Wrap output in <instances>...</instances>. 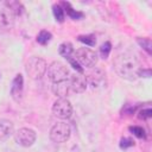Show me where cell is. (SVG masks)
<instances>
[{"label":"cell","instance_id":"1","mask_svg":"<svg viewBox=\"0 0 152 152\" xmlns=\"http://www.w3.org/2000/svg\"><path fill=\"white\" fill-rule=\"evenodd\" d=\"M113 64L118 75L129 81H134L138 77L139 70L141 69L138 56L132 51H124L119 53Z\"/></svg>","mask_w":152,"mask_h":152},{"label":"cell","instance_id":"2","mask_svg":"<svg viewBox=\"0 0 152 152\" xmlns=\"http://www.w3.org/2000/svg\"><path fill=\"white\" fill-rule=\"evenodd\" d=\"M25 69H26V74L28 75V77H31L32 80H39L46 72L48 64H46L45 59L33 56L27 61Z\"/></svg>","mask_w":152,"mask_h":152},{"label":"cell","instance_id":"3","mask_svg":"<svg viewBox=\"0 0 152 152\" xmlns=\"http://www.w3.org/2000/svg\"><path fill=\"white\" fill-rule=\"evenodd\" d=\"M46 72H48V77L49 80L52 82V83H57V82H61V81H65L69 78L70 76V72L68 70V68L61 63V62H52L48 69H46Z\"/></svg>","mask_w":152,"mask_h":152},{"label":"cell","instance_id":"4","mask_svg":"<svg viewBox=\"0 0 152 152\" xmlns=\"http://www.w3.org/2000/svg\"><path fill=\"white\" fill-rule=\"evenodd\" d=\"M75 59L82 68H93L97 63V53L89 48H81L75 52Z\"/></svg>","mask_w":152,"mask_h":152},{"label":"cell","instance_id":"5","mask_svg":"<svg viewBox=\"0 0 152 152\" xmlns=\"http://www.w3.org/2000/svg\"><path fill=\"white\" fill-rule=\"evenodd\" d=\"M52 113L58 119H69L72 114V106L66 97H59L52 104Z\"/></svg>","mask_w":152,"mask_h":152},{"label":"cell","instance_id":"6","mask_svg":"<svg viewBox=\"0 0 152 152\" xmlns=\"http://www.w3.org/2000/svg\"><path fill=\"white\" fill-rule=\"evenodd\" d=\"M70 127L65 122H57L50 129V139L53 142H65L70 138Z\"/></svg>","mask_w":152,"mask_h":152},{"label":"cell","instance_id":"7","mask_svg":"<svg viewBox=\"0 0 152 152\" xmlns=\"http://www.w3.org/2000/svg\"><path fill=\"white\" fill-rule=\"evenodd\" d=\"M14 140L18 145L23 146V147H30L34 144L36 141V132L31 128H19L15 133H14Z\"/></svg>","mask_w":152,"mask_h":152},{"label":"cell","instance_id":"8","mask_svg":"<svg viewBox=\"0 0 152 152\" xmlns=\"http://www.w3.org/2000/svg\"><path fill=\"white\" fill-rule=\"evenodd\" d=\"M86 80L87 84H89L93 89H99L106 84V74L101 69H95L86 75Z\"/></svg>","mask_w":152,"mask_h":152},{"label":"cell","instance_id":"9","mask_svg":"<svg viewBox=\"0 0 152 152\" xmlns=\"http://www.w3.org/2000/svg\"><path fill=\"white\" fill-rule=\"evenodd\" d=\"M69 82H70V88H71V91L74 93H83L87 88V80H86V76L83 74H74V75H70L69 77Z\"/></svg>","mask_w":152,"mask_h":152},{"label":"cell","instance_id":"10","mask_svg":"<svg viewBox=\"0 0 152 152\" xmlns=\"http://www.w3.org/2000/svg\"><path fill=\"white\" fill-rule=\"evenodd\" d=\"M23 89H24V78L20 74L15 75V77L12 81V87H11V95L14 101L19 102L23 97Z\"/></svg>","mask_w":152,"mask_h":152},{"label":"cell","instance_id":"11","mask_svg":"<svg viewBox=\"0 0 152 152\" xmlns=\"http://www.w3.org/2000/svg\"><path fill=\"white\" fill-rule=\"evenodd\" d=\"M14 18H15L14 13L6 5H5V7H2L0 10V26L1 27L6 28V30L11 28L14 24Z\"/></svg>","mask_w":152,"mask_h":152},{"label":"cell","instance_id":"12","mask_svg":"<svg viewBox=\"0 0 152 152\" xmlns=\"http://www.w3.org/2000/svg\"><path fill=\"white\" fill-rule=\"evenodd\" d=\"M71 91L69 78L65 81H61L57 83H52V93L58 97H66Z\"/></svg>","mask_w":152,"mask_h":152},{"label":"cell","instance_id":"13","mask_svg":"<svg viewBox=\"0 0 152 152\" xmlns=\"http://www.w3.org/2000/svg\"><path fill=\"white\" fill-rule=\"evenodd\" d=\"M13 133V124L7 119H0V140L7 139Z\"/></svg>","mask_w":152,"mask_h":152},{"label":"cell","instance_id":"14","mask_svg":"<svg viewBox=\"0 0 152 152\" xmlns=\"http://www.w3.org/2000/svg\"><path fill=\"white\" fill-rule=\"evenodd\" d=\"M58 52L62 57L69 59L71 57V55L74 53V48H72V44L69 43V42H65V43H62L58 48Z\"/></svg>","mask_w":152,"mask_h":152},{"label":"cell","instance_id":"15","mask_svg":"<svg viewBox=\"0 0 152 152\" xmlns=\"http://www.w3.org/2000/svg\"><path fill=\"white\" fill-rule=\"evenodd\" d=\"M62 5L65 7V12H66V14H68L71 19H74V20H78V19L83 18V13H82V12H78V11H76V10H74V8L70 6L69 2H63Z\"/></svg>","mask_w":152,"mask_h":152},{"label":"cell","instance_id":"16","mask_svg":"<svg viewBox=\"0 0 152 152\" xmlns=\"http://www.w3.org/2000/svg\"><path fill=\"white\" fill-rule=\"evenodd\" d=\"M5 5L14 13L15 17H17V15H20V14L23 13V11H24L23 5H21L20 2H18V1H7V2H5Z\"/></svg>","mask_w":152,"mask_h":152},{"label":"cell","instance_id":"17","mask_svg":"<svg viewBox=\"0 0 152 152\" xmlns=\"http://www.w3.org/2000/svg\"><path fill=\"white\" fill-rule=\"evenodd\" d=\"M51 38H52V34H51L49 31L43 30V31H40V32L38 33V36H37V42H38L40 45H46V44L51 40Z\"/></svg>","mask_w":152,"mask_h":152},{"label":"cell","instance_id":"18","mask_svg":"<svg viewBox=\"0 0 152 152\" xmlns=\"http://www.w3.org/2000/svg\"><path fill=\"white\" fill-rule=\"evenodd\" d=\"M77 39L88 46H94L96 44V39L94 34H82V36H78Z\"/></svg>","mask_w":152,"mask_h":152},{"label":"cell","instance_id":"19","mask_svg":"<svg viewBox=\"0 0 152 152\" xmlns=\"http://www.w3.org/2000/svg\"><path fill=\"white\" fill-rule=\"evenodd\" d=\"M137 42L148 55L152 53V42H151L150 38H138Z\"/></svg>","mask_w":152,"mask_h":152},{"label":"cell","instance_id":"20","mask_svg":"<svg viewBox=\"0 0 152 152\" xmlns=\"http://www.w3.org/2000/svg\"><path fill=\"white\" fill-rule=\"evenodd\" d=\"M52 12H53V15H55L57 21H59V23L64 21V10L62 8L61 5H53Z\"/></svg>","mask_w":152,"mask_h":152},{"label":"cell","instance_id":"21","mask_svg":"<svg viewBox=\"0 0 152 152\" xmlns=\"http://www.w3.org/2000/svg\"><path fill=\"white\" fill-rule=\"evenodd\" d=\"M129 132H132L133 133V135H135L137 138H142V139H145L146 138V133H145V129L142 128V127H140V126H131L129 128Z\"/></svg>","mask_w":152,"mask_h":152},{"label":"cell","instance_id":"22","mask_svg":"<svg viewBox=\"0 0 152 152\" xmlns=\"http://www.w3.org/2000/svg\"><path fill=\"white\" fill-rule=\"evenodd\" d=\"M110 50H112V44H110L109 42L103 43V44L101 45V48H100V55H101V57H102L103 59L108 58Z\"/></svg>","mask_w":152,"mask_h":152},{"label":"cell","instance_id":"23","mask_svg":"<svg viewBox=\"0 0 152 152\" xmlns=\"http://www.w3.org/2000/svg\"><path fill=\"white\" fill-rule=\"evenodd\" d=\"M139 119H142V120H147L152 116V109L148 107V108H142L140 112H139Z\"/></svg>","mask_w":152,"mask_h":152},{"label":"cell","instance_id":"24","mask_svg":"<svg viewBox=\"0 0 152 152\" xmlns=\"http://www.w3.org/2000/svg\"><path fill=\"white\" fill-rule=\"evenodd\" d=\"M133 145H134V141L131 138H122L120 140V147L124 148V150H126L128 147H132Z\"/></svg>","mask_w":152,"mask_h":152},{"label":"cell","instance_id":"25","mask_svg":"<svg viewBox=\"0 0 152 152\" xmlns=\"http://www.w3.org/2000/svg\"><path fill=\"white\" fill-rule=\"evenodd\" d=\"M68 61H69L70 65H71V66H72V68H74V69H75V70H76V71L78 72V74H83V68H82V66H81V65L78 64V62H77V61H76L75 58L70 57V58H69Z\"/></svg>","mask_w":152,"mask_h":152},{"label":"cell","instance_id":"26","mask_svg":"<svg viewBox=\"0 0 152 152\" xmlns=\"http://www.w3.org/2000/svg\"><path fill=\"white\" fill-rule=\"evenodd\" d=\"M138 77H151V69H140L138 72Z\"/></svg>","mask_w":152,"mask_h":152}]
</instances>
